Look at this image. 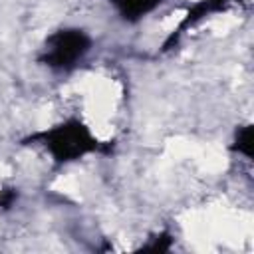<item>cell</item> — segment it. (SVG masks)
Returning <instances> with one entry per match:
<instances>
[{
    "mask_svg": "<svg viewBox=\"0 0 254 254\" xmlns=\"http://www.w3.org/2000/svg\"><path fill=\"white\" fill-rule=\"evenodd\" d=\"M40 143L60 163L75 161L97 149V139L79 121H65L40 133Z\"/></svg>",
    "mask_w": 254,
    "mask_h": 254,
    "instance_id": "obj_1",
    "label": "cell"
},
{
    "mask_svg": "<svg viewBox=\"0 0 254 254\" xmlns=\"http://www.w3.org/2000/svg\"><path fill=\"white\" fill-rule=\"evenodd\" d=\"M91 50V38L79 28H62L50 34L42 48V62L52 69H71Z\"/></svg>",
    "mask_w": 254,
    "mask_h": 254,
    "instance_id": "obj_2",
    "label": "cell"
},
{
    "mask_svg": "<svg viewBox=\"0 0 254 254\" xmlns=\"http://www.w3.org/2000/svg\"><path fill=\"white\" fill-rule=\"evenodd\" d=\"M125 22H139L155 12L163 0H107Z\"/></svg>",
    "mask_w": 254,
    "mask_h": 254,
    "instance_id": "obj_3",
    "label": "cell"
},
{
    "mask_svg": "<svg viewBox=\"0 0 254 254\" xmlns=\"http://www.w3.org/2000/svg\"><path fill=\"white\" fill-rule=\"evenodd\" d=\"M236 149L244 157L252 155V127H244L242 131H238V145H236Z\"/></svg>",
    "mask_w": 254,
    "mask_h": 254,
    "instance_id": "obj_4",
    "label": "cell"
}]
</instances>
